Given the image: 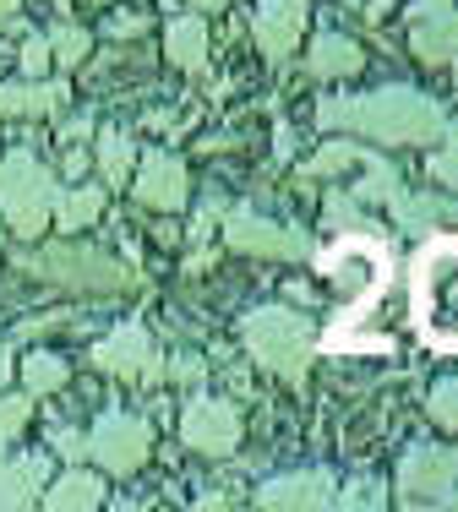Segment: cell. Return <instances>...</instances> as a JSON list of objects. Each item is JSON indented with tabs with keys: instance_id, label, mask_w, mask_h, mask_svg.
<instances>
[{
	"instance_id": "23",
	"label": "cell",
	"mask_w": 458,
	"mask_h": 512,
	"mask_svg": "<svg viewBox=\"0 0 458 512\" xmlns=\"http://www.w3.org/2000/svg\"><path fill=\"white\" fill-rule=\"evenodd\" d=\"M131 158H137V148H131V137H120V131H104V137H99V175L110 180V186H126Z\"/></svg>"
},
{
	"instance_id": "25",
	"label": "cell",
	"mask_w": 458,
	"mask_h": 512,
	"mask_svg": "<svg viewBox=\"0 0 458 512\" xmlns=\"http://www.w3.org/2000/svg\"><path fill=\"white\" fill-rule=\"evenodd\" d=\"M22 382H28V398L55 393V387L66 382V360H60V355H28V365H22Z\"/></svg>"
},
{
	"instance_id": "2",
	"label": "cell",
	"mask_w": 458,
	"mask_h": 512,
	"mask_svg": "<svg viewBox=\"0 0 458 512\" xmlns=\"http://www.w3.org/2000/svg\"><path fill=\"white\" fill-rule=\"evenodd\" d=\"M409 322L420 344L458 349V235H431L409 267Z\"/></svg>"
},
{
	"instance_id": "5",
	"label": "cell",
	"mask_w": 458,
	"mask_h": 512,
	"mask_svg": "<svg viewBox=\"0 0 458 512\" xmlns=\"http://www.w3.org/2000/svg\"><path fill=\"white\" fill-rule=\"evenodd\" d=\"M246 349L257 355L268 371L289 376V382H300L311 365V322L284 306H262L246 316Z\"/></svg>"
},
{
	"instance_id": "3",
	"label": "cell",
	"mask_w": 458,
	"mask_h": 512,
	"mask_svg": "<svg viewBox=\"0 0 458 512\" xmlns=\"http://www.w3.org/2000/svg\"><path fill=\"white\" fill-rule=\"evenodd\" d=\"M55 197H60V186L39 158L11 153L6 164H0V218L11 224V235L39 240L44 224H50V213H55Z\"/></svg>"
},
{
	"instance_id": "10",
	"label": "cell",
	"mask_w": 458,
	"mask_h": 512,
	"mask_svg": "<svg viewBox=\"0 0 458 512\" xmlns=\"http://www.w3.org/2000/svg\"><path fill=\"white\" fill-rule=\"evenodd\" d=\"M399 491L404 502H453L458 491V453L453 447H415L399 463Z\"/></svg>"
},
{
	"instance_id": "27",
	"label": "cell",
	"mask_w": 458,
	"mask_h": 512,
	"mask_svg": "<svg viewBox=\"0 0 458 512\" xmlns=\"http://www.w3.org/2000/svg\"><path fill=\"white\" fill-rule=\"evenodd\" d=\"M88 50H93L88 28H71V22H66V28H55V33H50V55L60 60V66H77V60L88 55Z\"/></svg>"
},
{
	"instance_id": "33",
	"label": "cell",
	"mask_w": 458,
	"mask_h": 512,
	"mask_svg": "<svg viewBox=\"0 0 458 512\" xmlns=\"http://www.w3.org/2000/svg\"><path fill=\"white\" fill-rule=\"evenodd\" d=\"M328 218H333V224H344V229H360L355 202H344V197H328Z\"/></svg>"
},
{
	"instance_id": "39",
	"label": "cell",
	"mask_w": 458,
	"mask_h": 512,
	"mask_svg": "<svg viewBox=\"0 0 458 512\" xmlns=\"http://www.w3.org/2000/svg\"><path fill=\"white\" fill-rule=\"evenodd\" d=\"M93 6H104V0H93Z\"/></svg>"
},
{
	"instance_id": "38",
	"label": "cell",
	"mask_w": 458,
	"mask_h": 512,
	"mask_svg": "<svg viewBox=\"0 0 458 512\" xmlns=\"http://www.w3.org/2000/svg\"><path fill=\"white\" fill-rule=\"evenodd\" d=\"M11 11H17V0H0V17H11Z\"/></svg>"
},
{
	"instance_id": "19",
	"label": "cell",
	"mask_w": 458,
	"mask_h": 512,
	"mask_svg": "<svg viewBox=\"0 0 458 512\" xmlns=\"http://www.w3.org/2000/svg\"><path fill=\"white\" fill-rule=\"evenodd\" d=\"M99 502H104V480H99V474H82V469H66L50 491H44V507H55V512L99 507Z\"/></svg>"
},
{
	"instance_id": "13",
	"label": "cell",
	"mask_w": 458,
	"mask_h": 512,
	"mask_svg": "<svg viewBox=\"0 0 458 512\" xmlns=\"http://www.w3.org/2000/svg\"><path fill=\"white\" fill-rule=\"evenodd\" d=\"M137 202L142 207H159V213H175V207H186V164L170 153H153V158H142V169H137Z\"/></svg>"
},
{
	"instance_id": "17",
	"label": "cell",
	"mask_w": 458,
	"mask_h": 512,
	"mask_svg": "<svg viewBox=\"0 0 458 512\" xmlns=\"http://www.w3.org/2000/svg\"><path fill=\"white\" fill-rule=\"evenodd\" d=\"M66 99V82H11L0 88V120L11 115H55Z\"/></svg>"
},
{
	"instance_id": "30",
	"label": "cell",
	"mask_w": 458,
	"mask_h": 512,
	"mask_svg": "<svg viewBox=\"0 0 458 512\" xmlns=\"http://www.w3.org/2000/svg\"><path fill=\"white\" fill-rule=\"evenodd\" d=\"M333 507H382V491L371 480H355L349 491H333Z\"/></svg>"
},
{
	"instance_id": "26",
	"label": "cell",
	"mask_w": 458,
	"mask_h": 512,
	"mask_svg": "<svg viewBox=\"0 0 458 512\" xmlns=\"http://www.w3.org/2000/svg\"><path fill=\"white\" fill-rule=\"evenodd\" d=\"M349 164H360V148H355V142H328V148H322V153L306 164V175L322 180V175H339V169H349Z\"/></svg>"
},
{
	"instance_id": "1",
	"label": "cell",
	"mask_w": 458,
	"mask_h": 512,
	"mask_svg": "<svg viewBox=\"0 0 458 512\" xmlns=\"http://www.w3.org/2000/svg\"><path fill=\"white\" fill-rule=\"evenodd\" d=\"M317 120L322 126H344V131H366L377 142H437L448 131L442 109L415 88H382V93H360V99H322Z\"/></svg>"
},
{
	"instance_id": "12",
	"label": "cell",
	"mask_w": 458,
	"mask_h": 512,
	"mask_svg": "<svg viewBox=\"0 0 458 512\" xmlns=\"http://www.w3.org/2000/svg\"><path fill=\"white\" fill-rule=\"evenodd\" d=\"M306 11H311V0H262L257 17H251V33H257L262 55L284 60L295 50L300 33H306Z\"/></svg>"
},
{
	"instance_id": "4",
	"label": "cell",
	"mask_w": 458,
	"mask_h": 512,
	"mask_svg": "<svg viewBox=\"0 0 458 512\" xmlns=\"http://www.w3.org/2000/svg\"><path fill=\"white\" fill-rule=\"evenodd\" d=\"M317 267H322L333 295L355 311V306H366V300H377L382 284H388V246H377L371 235H344L317 256Z\"/></svg>"
},
{
	"instance_id": "8",
	"label": "cell",
	"mask_w": 458,
	"mask_h": 512,
	"mask_svg": "<svg viewBox=\"0 0 458 512\" xmlns=\"http://www.w3.org/2000/svg\"><path fill=\"white\" fill-rule=\"evenodd\" d=\"M224 240L246 256H279V262H295V256L311 251V240L300 235V229H284L262 213H246V207H235V213L224 218Z\"/></svg>"
},
{
	"instance_id": "34",
	"label": "cell",
	"mask_w": 458,
	"mask_h": 512,
	"mask_svg": "<svg viewBox=\"0 0 458 512\" xmlns=\"http://www.w3.org/2000/svg\"><path fill=\"white\" fill-rule=\"evenodd\" d=\"M164 376H175V382H197V376H202V360H191V355H180L175 365H164Z\"/></svg>"
},
{
	"instance_id": "11",
	"label": "cell",
	"mask_w": 458,
	"mask_h": 512,
	"mask_svg": "<svg viewBox=\"0 0 458 512\" xmlns=\"http://www.w3.org/2000/svg\"><path fill=\"white\" fill-rule=\"evenodd\" d=\"M180 442L202 458H229L240 442V414L219 398H191L186 414H180Z\"/></svg>"
},
{
	"instance_id": "36",
	"label": "cell",
	"mask_w": 458,
	"mask_h": 512,
	"mask_svg": "<svg viewBox=\"0 0 458 512\" xmlns=\"http://www.w3.org/2000/svg\"><path fill=\"white\" fill-rule=\"evenodd\" d=\"M6 382H11V349L0 344V387H6Z\"/></svg>"
},
{
	"instance_id": "29",
	"label": "cell",
	"mask_w": 458,
	"mask_h": 512,
	"mask_svg": "<svg viewBox=\"0 0 458 512\" xmlns=\"http://www.w3.org/2000/svg\"><path fill=\"white\" fill-rule=\"evenodd\" d=\"M22 425H28V393H22V398H0V442H11Z\"/></svg>"
},
{
	"instance_id": "22",
	"label": "cell",
	"mask_w": 458,
	"mask_h": 512,
	"mask_svg": "<svg viewBox=\"0 0 458 512\" xmlns=\"http://www.w3.org/2000/svg\"><path fill=\"white\" fill-rule=\"evenodd\" d=\"M393 218H399L404 229H426V224H458V207L453 202H431V197H420V202H409L404 191L393 197Z\"/></svg>"
},
{
	"instance_id": "16",
	"label": "cell",
	"mask_w": 458,
	"mask_h": 512,
	"mask_svg": "<svg viewBox=\"0 0 458 512\" xmlns=\"http://www.w3.org/2000/svg\"><path fill=\"white\" fill-rule=\"evenodd\" d=\"M44 480H50V463H44L39 453L17 458V463L0 458V507H28L33 496L44 491Z\"/></svg>"
},
{
	"instance_id": "14",
	"label": "cell",
	"mask_w": 458,
	"mask_h": 512,
	"mask_svg": "<svg viewBox=\"0 0 458 512\" xmlns=\"http://www.w3.org/2000/svg\"><path fill=\"white\" fill-rule=\"evenodd\" d=\"M257 507H333L328 474H279L257 491Z\"/></svg>"
},
{
	"instance_id": "35",
	"label": "cell",
	"mask_w": 458,
	"mask_h": 512,
	"mask_svg": "<svg viewBox=\"0 0 458 512\" xmlns=\"http://www.w3.org/2000/svg\"><path fill=\"white\" fill-rule=\"evenodd\" d=\"M55 447H60L66 458H82V453H88V436H77V431H55Z\"/></svg>"
},
{
	"instance_id": "24",
	"label": "cell",
	"mask_w": 458,
	"mask_h": 512,
	"mask_svg": "<svg viewBox=\"0 0 458 512\" xmlns=\"http://www.w3.org/2000/svg\"><path fill=\"white\" fill-rule=\"evenodd\" d=\"M360 164H366V186H360V202H393V197H399V169L382 164L377 153H360Z\"/></svg>"
},
{
	"instance_id": "37",
	"label": "cell",
	"mask_w": 458,
	"mask_h": 512,
	"mask_svg": "<svg viewBox=\"0 0 458 512\" xmlns=\"http://www.w3.org/2000/svg\"><path fill=\"white\" fill-rule=\"evenodd\" d=\"M197 11H219V6H229V0H191Z\"/></svg>"
},
{
	"instance_id": "15",
	"label": "cell",
	"mask_w": 458,
	"mask_h": 512,
	"mask_svg": "<svg viewBox=\"0 0 458 512\" xmlns=\"http://www.w3.org/2000/svg\"><path fill=\"white\" fill-rule=\"evenodd\" d=\"M415 55L431 60V66H448V60H458V11H431V17L415 22Z\"/></svg>"
},
{
	"instance_id": "31",
	"label": "cell",
	"mask_w": 458,
	"mask_h": 512,
	"mask_svg": "<svg viewBox=\"0 0 458 512\" xmlns=\"http://www.w3.org/2000/svg\"><path fill=\"white\" fill-rule=\"evenodd\" d=\"M50 39H39V33H28V44H22V66H28V77H39L44 66H50Z\"/></svg>"
},
{
	"instance_id": "20",
	"label": "cell",
	"mask_w": 458,
	"mask_h": 512,
	"mask_svg": "<svg viewBox=\"0 0 458 512\" xmlns=\"http://www.w3.org/2000/svg\"><path fill=\"white\" fill-rule=\"evenodd\" d=\"M164 50L180 71H202V60H208V28H202V17H180L170 22V33H164Z\"/></svg>"
},
{
	"instance_id": "6",
	"label": "cell",
	"mask_w": 458,
	"mask_h": 512,
	"mask_svg": "<svg viewBox=\"0 0 458 512\" xmlns=\"http://www.w3.org/2000/svg\"><path fill=\"white\" fill-rule=\"evenodd\" d=\"M22 267L39 278H50V284H66V289H82V295H110V289H131L137 284V273L131 267H120L115 256L93 251V246H50L39 256H22Z\"/></svg>"
},
{
	"instance_id": "28",
	"label": "cell",
	"mask_w": 458,
	"mask_h": 512,
	"mask_svg": "<svg viewBox=\"0 0 458 512\" xmlns=\"http://www.w3.org/2000/svg\"><path fill=\"white\" fill-rule=\"evenodd\" d=\"M431 420L448 425V431H458V382L431 387Z\"/></svg>"
},
{
	"instance_id": "9",
	"label": "cell",
	"mask_w": 458,
	"mask_h": 512,
	"mask_svg": "<svg viewBox=\"0 0 458 512\" xmlns=\"http://www.w3.org/2000/svg\"><path fill=\"white\" fill-rule=\"evenodd\" d=\"M88 360L110 376H126V382H159L164 376V360L153 355V338L142 333L137 322H126V327H115L110 338H99Z\"/></svg>"
},
{
	"instance_id": "21",
	"label": "cell",
	"mask_w": 458,
	"mask_h": 512,
	"mask_svg": "<svg viewBox=\"0 0 458 512\" xmlns=\"http://www.w3.org/2000/svg\"><path fill=\"white\" fill-rule=\"evenodd\" d=\"M99 213H104L99 186H77V191H66V197H55V224L60 229H88Z\"/></svg>"
},
{
	"instance_id": "7",
	"label": "cell",
	"mask_w": 458,
	"mask_h": 512,
	"mask_svg": "<svg viewBox=\"0 0 458 512\" xmlns=\"http://www.w3.org/2000/svg\"><path fill=\"white\" fill-rule=\"evenodd\" d=\"M148 447H153V431H148V420H137V414H104V420L88 431V458L99 463V469H110V474L142 469Z\"/></svg>"
},
{
	"instance_id": "18",
	"label": "cell",
	"mask_w": 458,
	"mask_h": 512,
	"mask_svg": "<svg viewBox=\"0 0 458 512\" xmlns=\"http://www.w3.org/2000/svg\"><path fill=\"white\" fill-rule=\"evenodd\" d=\"M360 44L355 39H344V33H322L317 44H311V77H355L360 71Z\"/></svg>"
},
{
	"instance_id": "32",
	"label": "cell",
	"mask_w": 458,
	"mask_h": 512,
	"mask_svg": "<svg viewBox=\"0 0 458 512\" xmlns=\"http://www.w3.org/2000/svg\"><path fill=\"white\" fill-rule=\"evenodd\" d=\"M431 175H437L442 186L458 191V153H437V158H431Z\"/></svg>"
}]
</instances>
